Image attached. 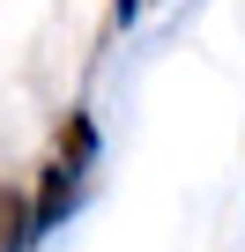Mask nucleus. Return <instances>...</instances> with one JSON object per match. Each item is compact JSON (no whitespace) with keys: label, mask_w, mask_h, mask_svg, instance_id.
Returning a JSON list of instances; mask_svg holds the SVG:
<instances>
[{"label":"nucleus","mask_w":245,"mask_h":252,"mask_svg":"<svg viewBox=\"0 0 245 252\" xmlns=\"http://www.w3.org/2000/svg\"><path fill=\"white\" fill-rule=\"evenodd\" d=\"M60 156L82 163V171H97V119H89V111H67V119H60Z\"/></svg>","instance_id":"nucleus-3"},{"label":"nucleus","mask_w":245,"mask_h":252,"mask_svg":"<svg viewBox=\"0 0 245 252\" xmlns=\"http://www.w3.org/2000/svg\"><path fill=\"white\" fill-rule=\"evenodd\" d=\"M82 186H89V171H82V163H67L60 149H52V163H37V193H30V208H37V237H45V230H60V222L82 208Z\"/></svg>","instance_id":"nucleus-1"},{"label":"nucleus","mask_w":245,"mask_h":252,"mask_svg":"<svg viewBox=\"0 0 245 252\" xmlns=\"http://www.w3.org/2000/svg\"><path fill=\"white\" fill-rule=\"evenodd\" d=\"M0 252H37V208L8 178H0Z\"/></svg>","instance_id":"nucleus-2"},{"label":"nucleus","mask_w":245,"mask_h":252,"mask_svg":"<svg viewBox=\"0 0 245 252\" xmlns=\"http://www.w3.org/2000/svg\"><path fill=\"white\" fill-rule=\"evenodd\" d=\"M141 8H149V0H111V15H119V23H127V30L141 23Z\"/></svg>","instance_id":"nucleus-4"}]
</instances>
